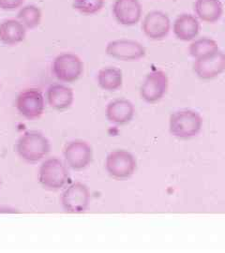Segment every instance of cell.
Returning <instances> with one entry per match:
<instances>
[{"label":"cell","instance_id":"obj_1","mask_svg":"<svg viewBox=\"0 0 225 253\" xmlns=\"http://www.w3.org/2000/svg\"><path fill=\"white\" fill-rule=\"evenodd\" d=\"M19 157L29 163L42 161L50 152L51 145L47 137L40 131L28 130L20 136L15 145Z\"/></svg>","mask_w":225,"mask_h":253},{"label":"cell","instance_id":"obj_2","mask_svg":"<svg viewBox=\"0 0 225 253\" xmlns=\"http://www.w3.org/2000/svg\"><path fill=\"white\" fill-rule=\"evenodd\" d=\"M203 126V118L198 112L185 109L172 114L169 130L174 137L188 140L198 135Z\"/></svg>","mask_w":225,"mask_h":253},{"label":"cell","instance_id":"obj_3","mask_svg":"<svg viewBox=\"0 0 225 253\" xmlns=\"http://www.w3.org/2000/svg\"><path fill=\"white\" fill-rule=\"evenodd\" d=\"M70 180L67 164L57 158H50L42 163L39 170V182L47 190H58Z\"/></svg>","mask_w":225,"mask_h":253},{"label":"cell","instance_id":"obj_4","mask_svg":"<svg viewBox=\"0 0 225 253\" xmlns=\"http://www.w3.org/2000/svg\"><path fill=\"white\" fill-rule=\"evenodd\" d=\"M105 169L110 176L117 180L131 178L137 169V161L134 154L125 149H117L108 154Z\"/></svg>","mask_w":225,"mask_h":253},{"label":"cell","instance_id":"obj_5","mask_svg":"<svg viewBox=\"0 0 225 253\" xmlns=\"http://www.w3.org/2000/svg\"><path fill=\"white\" fill-rule=\"evenodd\" d=\"M52 72L58 81L72 84L83 75L84 63L77 54L62 53L54 58Z\"/></svg>","mask_w":225,"mask_h":253},{"label":"cell","instance_id":"obj_6","mask_svg":"<svg viewBox=\"0 0 225 253\" xmlns=\"http://www.w3.org/2000/svg\"><path fill=\"white\" fill-rule=\"evenodd\" d=\"M60 203L64 210L68 213H83L90 206V189L82 182H74L62 192Z\"/></svg>","mask_w":225,"mask_h":253},{"label":"cell","instance_id":"obj_7","mask_svg":"<svg viewBox=\"0 0 225 253\" xmlns=\"http://www.w3.org/2000/svg\"><path fill=\"white\" fill-rule=\"evenodd\" d=\"M15 106L19 114L27 120L39 119L45 112L44 94L37 88L25 89L17 96Z\"/></svg>","mask_w":225,"mask_h":253},{"label":"cell","instance_id":"obj_8","mask_svg":"<svg viewBox=\"0 0 225 253\" xmlns=\"http://www.w3.org/2000/svg\"><path fill=\"white\" fill-rule=\"evenodd\" d=\"M168 87L167 74L161 70H154L144 78L140 88V96L147 103H156L165 96Z\"/></svg>","mask_w":225,"mask_h":253},{"label":"cell","instance_id":"obj_9","mask_svg":"<svg viewBox=\"0 0 225 253\" xmlns=\"http://www.w3.org/2000/svg\"><path fill=\"white\" fill-rule=\"evenodd\" d=\"M105 52L109 56L121 61H138L145 56L146 50L142 43L135 40L119 39L107 43Z\"/></svg>","mask_w":225,"mask_h":253},{"label":"cell","instance_id":"obj_10","mask_svg":"<svg viewBox=\"0 0 225 253\" xmlns=\"http://www.w3.org/2000/svg\"><path fill=\"white\" fill-rule=\"evenodd\" d=\"M66 164L73 170H83L90 165L93 159V150L90 144L83 140L69 142L63 151Z\"/></svg>","mask_w":225,"mask_h":253},{"label":"cell","instance_id":"obj_11","mask_svg":"<svg viewBox=\"0 0 225 253\" xmlns=\"http://www.w3.org/2000/svg\"><path fill=\"white\" fill-rule=\"evenodd\" d=\"M193 71L202 80H211L225 72V53L218 50L202 58L195 59Z\"/></svg>","mask_w":225,"mask_h":253},{"label":"cell","instance_id":"obj_12","mask_svg":"<svg viewBox=\"0 0 225 253\" xmlns=\"http://www.w3.org/2000/svg\"><path fill=\"white\" fill-rule=\"evenodd\" d=\"M171 29V21L166 13L161 10H152L144 16L142 30L144 35L152 41H162L168 36Z\"/></svg>","mask_w":225,"mask_h":253},{"label":"cell","instance_id":"obj_13","mask_svg":"<svg viewBox=\"0 0 225 253\" xmlns=\"http://www.w3.org/2000/svg\"><path fill=\"white\" fill-rule=\"evenodd\" d=\"M112 11L118 24L132 27L141 20L143 9L139 0H115Z\"/></svg>","mask_w":225,"mask_h":253},{"label":"cell","instance_id":"obj_14","mask_svg":"<svg viewBox=\"0 0 225 253\" xmlns=\"http://www.w3.org/2000/svg\"><path fill=\"white\" fill-rule=\"evenodd\" d=\"M135 107L131 100L117 99L111 100L105 109L109 122L115 125H126L135 117Z\"/></svg>","mask_w":225,"mask_h":253},{"label":"cell","instance_id":"obj_15","mask_svg":"<svg viewBox=\"0 0 225 253\" xmlns=\"http://www.w3.org/2000/svg\"><path fill=\"white\" fill-rule=\"evenodd\" d=\"M200 23L196 16L189 13H182L174 22L173 31L175 36L182 42L195 40L200 32Z\"/></svg>","mask_w":225,"mask_h":253},{"label":"cell","instance_id":"obj_16","mask_svg":"<svg viewBox=\"0 0 225 253\" xmlns=\"http://www.w3.org/2000/svg\"><path fill=\"white\" fill-rule=\"evenodd\" d=\"M46 98L50 107L57 111H64L72 106L74 101V92L63 84H53L47 89Z\"/></svg>","mask_w":225,"mask_h":253},{"label":"cell","instance_id":"obj_17","mask_svg":"<svg viewBox=\"0 0 225 253\" xmlns=\"http://www.w3.org/2000/svg\"><path fill=\"white\" fill-rule=\"evenodd\" d=\"M26 36L27 28L18 19H8L0 23V42L4 45H17L25 41Z\"/></svg>","mask_w":225,"mask_h":253},{"label":"cell","instance_id":"obj_18","mask_svg":"<svg viewBox=\"0 0 225 253\" xmlns=\"http://www.w3.org/2000/svg\"><path fill=\"white\" fill-rule=\"evenodd\" d=\"M196 17L207 24H215L224 14L221 0H196L194 3Z\"/></svg>","mask_w":225,"mask_h":253},{"label":"cell","instance_id":"obj_19","mask_svg":"<svg viewBox=\"0 0 225 253\" xmlns=\"http://www.w3.org/2000/svg\"><path fill=\"white\" fill-rule=\"evenodd\" d=\"M97 81L101 89L109 92L117 91L123 84V73L117 67H105L99 70Z\"/></svg>","mask_w":225,"mask_h":253},{"label":"cell","instance_id":"obj_20","mask_svg":"<svg viewBox=\"0 0 225 253\" xmlns=\"http://www.w3.org/2000/svg\"><path fill=\"white\" fill-rule=\"evenodd\" d=\"M220 48L218 45L215 40L211 38H200L197 40H194L189 47V53L191 57L195 59L202 58L206 55L212 54L214 52L218 51Z\"/></svg>","mask_w":225,"mask_h":253},{"label":"cell","instance_id":"obj_21","mask_svg":"<svg viewBox=\"0 0 225 253\" xmlns=\"http://www.w3.org/2000/svg\"><path fill=\"white\" fill-rule=\"evenodd\" d=\"M43 12L35 5H26L21 7L17 13V19L27 29H35L41 25Z\"/></svg>","mask_w":225,"mask_h":253},{"label":"cell","instance_id":"obj_22","mask_svg":"<svg viewBox=\"0 0 225 253\" xmlns=\"http://www.w3.org/2000/svg\"><path fill=\"white\" fill-rule=\"evenodd\" d=\"M105 0H73L72 7L84 15H94L99 12Z\"/></svg>","mask_w":225,"mask_h":253},{"label":"cell","instance_id":"obj_23","mask_svg":"<svg viewBox=\"0 0 225 253\" xmlns=\"http://www.w3.org/2000/svg\"><path fill=\"white\" fill-rule=\"evenodd\" d=\"M25 0H0V9L4 10H13L20 9Z\"/></svg>","mask_w":225,"mask_h":253},{"label":"cell","instance_id":"obj_24","mask_svg":"<svg viewBox=\"0 0 225 253\" xmlns=\"http://www.w3.org/2000/svg\"><path fill=\"white\" fill-rule=\"evenodd\" d=\"M18 211L14 208L10 207H6V206H0V213H5V214H13L17 213Z\"/></svg>","mask_w":225,"mask_h":253}]
</instances>
